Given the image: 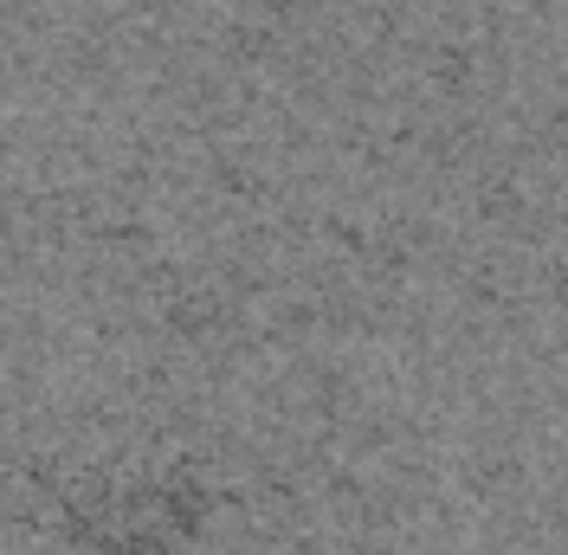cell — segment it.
<instances>
[{"instance_id":"cell-1","label":"cell","mask_w":568,"mask_h":555,"mask_svg":"<svg viewBox=\"0 0 568 555\" xmlns=\"http://www.w3.org/2000/svg\"><path fill=\"white\" fill-rule=\"evenodd\" d=\"M65 536L84 555H175L187 543V504L169 472L149 465H98L59 504Z\"/></svg>"}]
</instances>
